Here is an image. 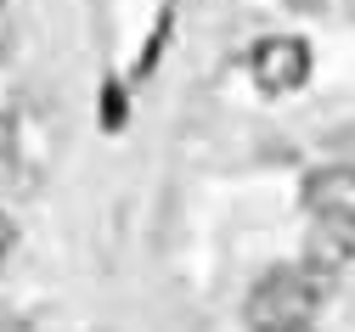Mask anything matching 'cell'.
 I'll return each instance as SVG.
<instances>
[{
	"mask_svg": "<svg viewBox=\"0 0 355 332\" xmlns=\"http://www.w3.org/2000/svg\"><path fill=\"white\" fill-rule=\"evenodd\" d=\"M327 276H316L310 265H282V270H265L248 293V332H304L310 315L322 304Z\"/></svg>",
	"mask_w": 355,
	"mask_h": 332,
	"instance_id": "1",
	"label": "cell"
},
{
	"mask_svg": "<svg viewBox=\"0 0 355 332\" xmlns=\"http://www.w3.org/2000/svg\"><path fill=\"white\" fill-rule=\"evenodd\" d=\"M248 73L259 90H271V96H282V90H299L310 79V45L299 34H265L254 45L248 57Z\"/></svg>",
	"mask_w": 355,
	"mask_h": 332,
	"instance_id": "2",
	"label": "cell"
},
{
	"mask_svg": "<svg viewBox=\"0 0 355 332\" xmlns=\"http://www.w3.org/2000/svg\"><path fill=\"white\" fill-rule=\"evenodd\" d=\"M299 198H304V209L316 214L322 225H333V231H349V236H355V169H349V164L310 169Z\"/></svg>",
	"mask_w": 355,
	"mask_h": 332,
	"instance_id": "3",
	"label": "cell"
},
{
	"mask_svg": "<svg viewBox=\"0 0 355 332\" xmlns=\"http://www.w3.org/2000/svg\"><path fill=\"white\" fill-rule=\"evenodd\" d=\"M344 259H349V231H333V225H322V236L310 243V270L316 276H333V270H344Z\"/></svg>",
	"mask_w": 355,
	"mask_h": 332,
	"instance_id": "4",
	"label": "cell"
},
{
	"mask_svg": "<svg viewBox=\"0 0 355 332\" xmlns=\"http://www.w3.org/2000/svg\"><path fill=\"white\" fill-rule=\"evenodd\" d=\"M12 141H17V135H12V119H0V158L12 152Z\"/></svg>",
	"mask_w": 355,
	"mask_h": 332,
	"instance_id": "5",
	"label": "cell"
},
{
	"mask_svg": "<svg viewBox=\"0 0 355 332\" xmlns=\"http://www.w3.org/2000/svg\"><path fill=\"white\" fill-rule=\"evenodd\" d=\"M12 236H17V231H12V220H6V214H0V254H6V248H12Z\"/></svg>",
	"mask_w": 355,
	"mask_h": 332,
	"instance_id": "6",
	"label": "cell"
}]
</instances>
